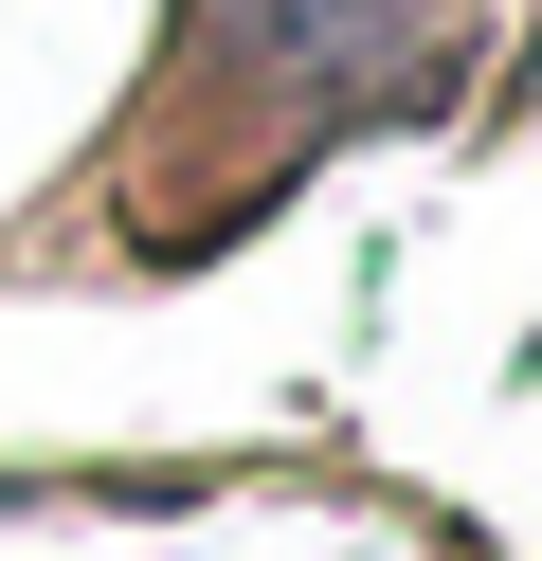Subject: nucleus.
<instances>
[{"instance_id": "nucleus-1", "label": "nucleus", "mask_w": 542, "mask_h": 561, "mask_svg": "<svg viewBox=\"0 0 542 561\" xmlns=\"http://www.w3.org/2000/svg\"><path fill=\"white\" fill-rule=\"evenodd\" d=\"M253 37L289 55V73H344V55H380V37H416L434 0H235Z\"/></svg>"}]
</instances>
